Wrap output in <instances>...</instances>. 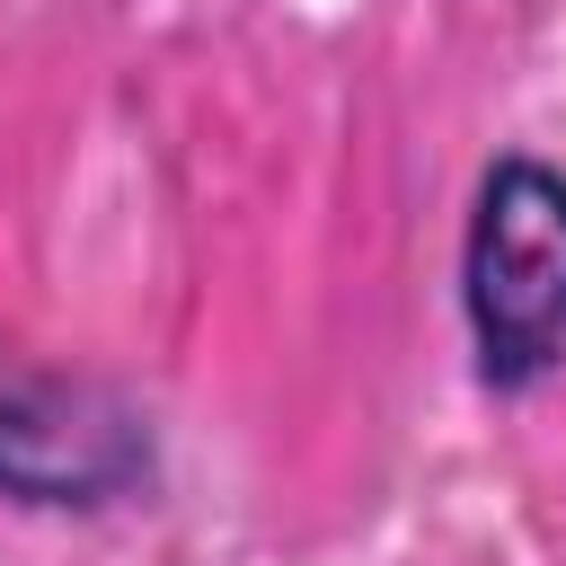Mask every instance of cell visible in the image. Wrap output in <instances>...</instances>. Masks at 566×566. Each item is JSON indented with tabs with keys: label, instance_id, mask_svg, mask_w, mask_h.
I'll use <instances>...</instances> for the list:
<instances>
[{
	"label": "cell",
	"instance_id": "1",
	"mask_svg": "<svg viewBox=\"0 0 566 566\" xmlns=\"http://www.w3.org/2000/svg\"><path fill=\"white\" fill-rule=\"evenodd\" d=\"M460 327L478 389L531 398L566 371V168L504 150L460 230Z\"/></svg>",
	"mask_w": 566,
	"mask_h": 566
},
{
	"label": "cell",
	"instance_id": "2",
	"mask_svg": "<svg viewBox=\"0 0 566 566\" xmlns=\"http://www.w3.org/2000/svg\"><path fill=\"white\" fill-rule=\"evenodd\" d=\"M159 469L150 416L62 363L0 345V504L27 513H106Z\"/></svg>",
	"mask_w": 566,
	"mask_h": 566
}]
</instances>
